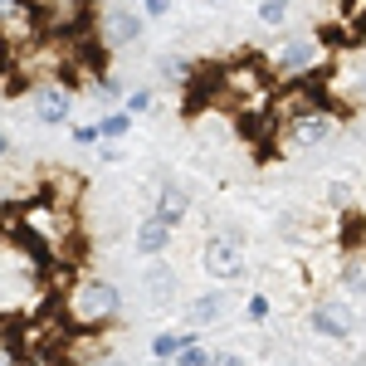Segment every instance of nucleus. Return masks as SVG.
I'll return each mask as SVG.
<instances>
[{
	"label": "nucleus",
	"instance_id": "1",
	"mask_svg": "<svg viewBox=\"0 0 366 366\" xmlns=\"http://www.w3.org/2000/svg\"><path fill=\"white\" fill-rule=\"evenodd\" d=\"M10 229H15V239H20L44 269H64V264L74 259V244H79V215H74V210H59L49 200H34L25 210H15V215H10ZM69 269H74V264H69Z\"/></svg>",
	"mask_w": 366,
	"mask_h": 366
},
{
	"label": "nucleus",
	"instance_id": "2",
	"mask_svg": "<svg viewBox=\"0 0 366 366\" xmlns=\"http://www.w3.org/2000/svg\"><path fill=\"white\" fill-rule=\"evenodd\" d=\"M59 312H64V322H69L74 332L113 327L117 317H122V288H117L113 279H98V274H79V279L69 283Z\"/></svg>",
	"mask_w": 366,
	"mask_h": 366
},
{
	"label": "nucleus",
	"instance_id": "3",
	"mask_svg": "<svg viewBox=\"0 0 366 366\" xmlns=\"http://www.w3.org/2000/svg\"><path fill=\"white\" fill-rule=\"evenodd\" d=\"M74 103H79V93H74L69 79H39V84H29V113L44 127H74Z\"/></svg>",
	"mask_w": 366,
	"mask_h": 366
},
{
	"label": "nucleus",
	"instance_id": "4",
	"mask_svg": "<svg viewBox=\"0 0 366 366\" xmlns=\"http://www.w3.org/2000/svg\"><path fill=\"white\" fill-rule=\"evenodd\" d=\"M44 29H49V20H44L29 0H15V5L0 15V49L10 59L25 54V49H34V44L44 39Z\"/></svg>",
	"mask_w": 366,
	"mask_h": 366
},
{
	"label": "nucleus",
	"instance_id": "5",
	"mask_svg": "<svg viewBox=\"0 0 366 366\" xmlns=\"http://www.w3.org/2000/svg\"><path fill=\"white\" fill-rule=\"evenodd\" d=\"M317 64H322V39L317 34H288L279 49H274V74H279L283 84L308 79Z\"/></svg>",
	"mask_w": 366,
	"mask_h": 366
},
{
	"label": "nucleus",
	"instance_id": "6",
	"mask_svg": "<svg viewBox=\"0 0 366 366\" xmlns=\"http://www.w3.org/2000/svg\"><path fill=\"white\" fill-rule=\"evenodd\" d=\"M142 29H147V20H142L137 10H127V5H108V10L98 15V25H93V39H98L103 54H117V49L137 44Z\"/></svg>",
	"mask_w": 366,
	"mask_h": 366
},
{
	"label": "nucleus",
	"instance_id": "7",
	"mask_svg": "<svg viewBox=\"0 0 366 366\" xmlns=\"http://www.w3.org/2000/svg\"><path fill=\"white\" fill-rule=\"evenodd\" d=\"M200 264H205V274L220 283H234L249 274V264H244V249H239V239L234 234H210L205 239V249H200Z\"/></svg>",
	"mask_w": 366,
	"mask_h": 366
},
{
	"label": "nucleus",
	"instance_id": "8",
	"mask_svg": "<svg viewBox=\"0 0 366 366\" xmlns=\"http://www.w3.org/2000/svg\"><path fill=\"white\" fill-rule=\"evenodd\" d=\"M308 327L317 332V337H327V342H347L352 327H357V312L347 308L342 298H322V303L308 308Z\"/></svg>",
	"mask_w": 366,
	"mask_h": 366
},
{
	"label": "nucleus",
	"instance_id": "9",
	"mask_svg": "<svg viewBox=\"0 0 366 366\" xmlns=\"http://www.w3.org/2000/svg\"><path fill=\"white\" fill-rule=\"evenodd\" d=\"M337 132V113H308V117H293L283 122V147L293 152H308V147H322V142Z\"/></svg>",
	"mask_w": 366,
	"mask_h": 366
},
{
	"label": "nucleus",
	"instance_id": "10",
	"mask_svg": "<svg viewBox=\"0 0 366 366\" xmlns=\"http://www.w3.org/2000/svg\"><path fill=\"white\" fill-rule=\"evenodd\" d=\"M84 176L79 171H44V196L39 200H49V205H59V210H74L79 215V200H84Z\"/></svg>",
	"mask_w": 366,
	"mask_h": 366
},
{
	"label": "nucleus",
	"instance_id": "11",
	"mask_svg": "<svg viewBox=\"0 0 366 366\" xmlns=\"http://www.w3.org/2000/svg\"><path fill=\"white\" fill-rule=\"evenodd\" d=\"M152 215H157L167 229H181V225H186V215H191V191L176 186V181H162V186H157V205H152Z\"/></svg>",
	"mask_w": 366,
	"mask_h": 366
},
{
	"label": "nucleus",
	"instance_id": "12",
	"mask_svg": "<svg viewBox=\"0 0 366 366\" xmlns=\"http://www.w3.org/2000/svg\"><path fill=\"white\" fill-rule=\"evenodd\" d=\"M171 234H176V229H167L157 215H152V210H147V215L137 220V229H132V244H137L142 259H162V254H167V244H171Z\"/></svg>",
	"mask_w": 366,
	"mask_h": 366
},
{
	"label": "nucleus",
	"instance_id": "13",
	"mask_svg": "<svg viewBox=\"0 0 366 366\" xmlns=\"http://www.w3.org/2000/svg\"><path fill=\"white\" fill-rule=\"evenodd\" d=\"M220 312H225V293H200L186 303V327L196 332V327H210V322H220Z\"/></svg>",
	"mask_w": 366,
	"mask_h": 366
},
{
	"label": "nucleus",
	"instance_id": "14",
	"mask_svg": "<svg viewBox=\"0 0 366 366\" xmlns=\"http://www.w3.org/2000/svg\"><path fill=\"white\" fill-rule=\"evenodd\" d=\"M200 332H191V327H186V332H157V337H152V357H157V362H176Z\"/></svg>",
	"mask_w": 366,
	"mask_h": 366
},
{
	"label": "nucleus",
	"instance_id": "15",
	"mask_svg": "<svg viewBox=\"0 0 366 366\" xmlns=\"http://www.w3.org/2000/svg\"><path fill=\"white\" fill-rule=\"evenodd\" d=\"M147 293H152L157 303H171V293H176V274H171L167 264H147Z\"/></svg>",
	"mask_w": 366,
	"mask_h": 366
},
{
	"label": "nucleus",
	"instance_id": "16",
	"mask_svg": "<svg viewBox=\"0 0 366 366\" xmlns=\"http://www.w3.org/2000/svg\"><path fill=\"white\" fill-rule=\"evenodd\" d=\"M132 122H137V117H127L122 108H113V113L98 117V132H103V142H122L127 132H132Z\"/></svg>",
	"mask_w": 366,
	"mask_h": 366
},
{
	"label": "nucleus",
	"instance_id": "17",
	"mask_svg": "<svg viewBox=\"0 0 366 366\" xmlns=\"http://www.w3.org/2000/svg\"><path fill=\"white\" fill-rule=\"evenodd\" d=\"M152 108H157V88H132V93L122 98V113L127 117H147Z\"/></svg>",
	"mask_w": 366,
	"mask_h": 366
},
{
	"label": "nucleus",
	"instance_id": "18",
	"mask_svg": "<svg viewBox=\"0 0 366 366\" xmlns=\"http://www.w3.org/2000/svg\"><path fill=\"white\" fill-rule=\"evenodd\" d=\"M162 79H167V84H191V59L162 54Z\"/></svg>",
	"mask_w": 366,
	"mask_h": 366
},
{
	"label": "nucleus",
	"instance_id": "19",
	"mask_svg": "<svg viewBox=\"0 0 366 366\" xmlns=\"http://www.w3.org/2000/svg\"><path fill=\"white\" fill-rule=\"evenodd\" d=\"M69 137H74V147H93V152H98L103 132H98V122H74V127H69Z\"/></svg>",
	"mask_w": 366,
	"mask_h": 366
},
{
	"label": "nucleus",
	"instance_id": "20",
	"mask_svg": "<svg viewBox=\"0 0 366 366\" xmlns=\"http://www.w3.org/2000/svg\"><path fill=\"white\" fill-rule=\"evenodd\" d=\"M210 362H215V357H210V352H205V342H191V347H186V352H181V357H176V362H171V366H210Z\"/></svg>",
	"mask_w": 366,
	"mask_h": 366
},
{
	"label": "nucleus",
	"instance_id": "21",
	"mask_svg": "<svg viewBox=\"0 0 366 366\" xmlns=\"http://www.w3.org/2000/svg\"><path fill=\"white\" fill-rule=\"evenodd\" d=\"M259 20L264 25H283L288 20V0H259Z\"/></svg>",
	"mask_w": 366,
	"mask_h": 366
},
{
	"label": "nucleus",
	"instance_id": "22",
	"mask_svg": "<svg viewBox=\"0 0 366 366\" xmlns=\"http://www.w3.org/2000/svg\"><path fill=\"white\" fill-rule=\"evenodd\" d=\"M269 308H274V303H269V293H254L249 303H244V317H249V322H264Z\"/></svg>",
	"mask_w": 366,
	"mask_h": 366
},
{
	"label": "nucleus",
	"instance_id": "23",
	"mask_svg": "<svg viewBox=\"0 0 366 366\" xmlns=\"http://www.w3.org/2000/svg\"><path fill=\"white\" fill-rule=\"evenodd\" d=\"M98 157L103 162H122V142H98Z\"/></svg>",
	"mask_w": 366,
	"mask_h": 366
},
{
	"label": "nucleus",
	"instance_id": "24",
	"mask_svg": "<svg viewBox=\"0 0 366 366\" xmlns=\"http://www.w3.org/2000/svg\"><path fill=\"white\" fill-rule=\"evenodd\" d=\"M142 5H147V20H162L171 10V0H142Z\"/></svg>",
	"mask_w": 366,
	"mask_h": 366
},
{
	"label": "nucleus",
	"instance_id": "25",
	"mask_svg": "<svg viewBox=\"0 0 366 366\" xmlns=\"http://www.w3.org/2000/svg\"><path fill=\"white\" fill-rule=\"evenodd\" d=\"M210 366H249V362H244L239 352H215V362H210Z\"/></svg>",
	"mask_w": 366,
	"mask_h": 366
},
{
	"label": "nucleus",
	"instance_id": "26",
	"mask_svg": "<svg viewBox=\"0 0 366 366\" xmlns=\"http://www.w3.org/2000/svg\"><path fill=\"white\" fill-rule=\"evenodd\" d=\"M5 162H10V132L0 127V167H5Z\"/></svg>",
	"mask_w": 366,
	"mask_h": 366
}]
</instances>
